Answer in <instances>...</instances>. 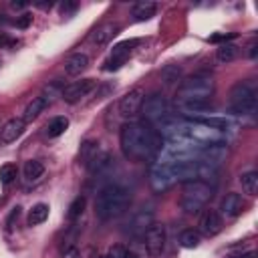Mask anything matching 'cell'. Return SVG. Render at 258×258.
<instances>
[{"mask_svg":"<svg viewBox=\"0 0 258 258\" xmlns=\"http://www.w3.org/2000/svg\"><path fill=\"white\" fill-rule=\"evenodd\" d=\"M119 145L127 159L145 161L161 151V135L149 123L129 121L119 131Z\"/></svg>","mask_w":258,"mask_h":258,"instance_id":"obj_1","label":"cell"},{"mask_svg":"<svg viewBox=\"0 0 258 258\" xmlns=\"http://www.w3.org/2000/svg\"><path fill=\"white\" fill-rule=\"evenodd\" d=\"M131 204V189L119 183H107L99 189L95 200V216L103 222H109L113 218H119L129 210Z\"/></svg>","mask_w":258,"mask_h":258,"instance_id":"obj_2","label":"cell"},{"mask_svg":"<svg viewBox=\"0 0 258 258\" xmlns=\"http://www.w3.org/2000/svg\"><path fill=\"white\" fill-rule=\"evenodd\" d=\"M214 81L206 75H194L185 81L179 83L177 87V101L179 105H189V103H208L210 97L214 95Z\"/></svg>","mask_w":258,"mask_h":258,"instance_id":"obj_3","label":"cell"},{"mask_svg":"<svg viewBox=\"0 0 258 258\" xmlns=\"http://www.w3.org/2000/svg\"><path fill=\"white\" fill-rule=\"evenodd\" d=\"M214 196V187L208 183V181H202V179H189L183 183V189H181V210L185 214H198L200 210L206 208V204L212 200Z\"/></svg>","mask_w":258,"mask_h":258,"instance_id":"obj_4","label":"cell"},{"mask_svg":"<svg viewBox=\"0 0 258 258\" xmlns=\"http://www.w3.org/2000/svg\"><path fill=\"white\" fill-rule=\"evenodd\" d=\"M228 107L236 115H252L256 111V89L252 83H236L230 91Z\"/></svg>","mask_w":258,"mask_h":258,"instance_id":"obj_5","label":"cell"},{"mask_svg":"<svg viewBox=\"0 0 258 258\" xmlns=\"http://www.w3.org/2000/svg\"><path fill=\"white\" fill-rule=\"evenodd\" d=\"M141 113H143V117H145L149 123H153V125H157V123H161L163 119H167V117L173 115L169 101H167L163 95H159V93H151L149 97L143 99Z\"/></svg>","mask_w":258,"mask_h":258,"instance_id":"obj_6","label":"cell"},{"mask_svg":"<svg viewBox=\"0 0 258 258\" xmlns=\"http://www.w3.org/2000/svg\"><path fill=\"white\" fill-rule=\"evenodd\" d=\"M173 181H175V177H173V173H171L169 163L157 159V161L151 165V169H149V185H151V189L157 191V194H161V191L169 189V187L173 185Z\"/></svg>","mask_w":258,"mask_h":258,"instance_id":"obj_7","label":"cell"},{"mask_svg":"<svg viewBox=\"0 0 258 258\" xmlns=\"http://www.w3.org/2000/svg\"><path fill=\"white\" fill-rule=\"evenodd\" d=\"M143 240V246L147 250L149 256H159L163 250H165V240H167V232H165V226L163 224H151L147 228V232L141 236Z\"/></svg>","mask_w":258,"mask_h":258,"instance_id":"obj_8","label":"cell"},{"mask_svg":"<svg viewBox=\"0 0 258 258\" xmlns=\"http://www.w3.org/2000/svg\"><path fill=\"white\" fill-rule=\"evenodd\" d=\"M97 87V81L95 79H81V81H73L71 85L62 87V93H60V99L69 105H75L79 103L83 97H87L93 89Z\"/></svg>","mask_w":258,"mask_h":258,"instance_id":"obj_9","label":"cell"},{"mask_svg":"<svg viewBox=\"0 0 258 258\" xmlns=\"http://www.w3.org/2000/svg\"><path fill=\"white\" fill-rule=\"evenodd\" d=\"M135 44H137V40H121V42H117L111 48V54L107 56V60L103 64V71H117V69H121L127 62L129 54L133 52Z\"/></svg>","mask_w":258,"mask_h":258,"instance_id":"obj_10","label":"cell"},{"mask_svg":"<svg viewBox=\"0 0 258 258\" xmlns=\"http://www.w3.org/2000/svg\"><path fill=\"white\" fill-rule=\"evenodd\" d=\"M143 99H145V91H143L141 87L131 89V91L125 93V95L121 97V101H119V115L125 117V119L135 117V115L141 111Z\"/></svg>","mask_w":258,"mask_h":258,"instance_id":"obj_11","label":"cell"},{"mask_svg":"<svg viewBox=\"0 0 258 258\" xmlns=\"http://www.w3.org/2000/svg\"><path fill=\"white\" fill-rule=\"evenodd\" d=\"M198 232L200 234H204V236H208V238H212V236H218L220 232H222V228H224V220H222V216L218 214V210H204V214L200 216V222H198Z\"/></svg>","mask_w":258,"mask_h":258,"instance_id":"obj_12","label":"cell"},{"mask_svg":"<svg viewBox=\"0 0 258 258\" xmlns=\"http://www.w3.org/2000/svg\"><path fill=\"white\" fill-rule=\"evenodd\" d=\"M153 218H155V212H153L151 208L139 210V212L131 218V222H129V234H131L133 238H141V236L147 232V228L153 224Z\"/></svg>","mask_w":258,"mask_h":258,"instance_id":"obj_13","label":"cell"},{"mask_svg":"<svg viewBox=\"0 0 258 258\" xmlns=\"http://www.w3.org/2000/svg\"><path fill=\"white\" fill-rule=\"evenodd\" d=\"M119 32V24L117 22H103L97 28H93V32L89 34V42L93 46H105L113 40V36Z\"/></svg>","mask_w":258,"mask_h":258,"instance_id":"obj_14","label":"cell"},{"mask_svg":"<svg viewBox=\"0 0 258 258\" xmlns=\"http://www.w3.org/2000/svg\"><path fill=\"white\" fill-rule=\"evenodd\" d=\"M242 208H244V202H242V196L236 194V191H230L222 198L220 202V216L222 218H238L242 214Z\"/></svg>","mask_w":258,"mask_h":258,"instance_id":"obj_15","label":"cell"},{"mask_svg":"<svg viewBox=\"0 0 258 258\" xmlns=\"http://www.w3.org/2000/svg\"><path fill=\"white\" fill-rule=\"evenodd\" d=\"M24 121L22 119H8L2 127H0V141L2 143H12V141H16L22 133H24Z\"/></svg>","mask_w":258,"mask_h":258,"instance_id":"obj_16","label":"cell"},{"mask_svg":"<svg viewBox=\"0 0 258 258\" xmlns=\"http://www.w3.org/2000/svg\"><path fill=\"white\" fill-rule=\"evenodd\" d=\"M87 67H89V56L85 52H73L64 60V73L69 77H79Z\"/></svg>","mask_w":258,"mask_h":258,"instance_id":"obj_17","label":"cell"},{"mask_svg":"<svg viewBox=\"0 0 258 258\" xmlns=\"http://www.w3.org/2000/svg\"><path fill=\"white\" fill-rule=\"evenodd\" d=\"M155 12H157V4H155V2H149V0H145V2H137V4L133 6V10H131V16H133V20H137V22H143V20H149V18H153V16H155Z\"/></svg>","mask_w":258,"mask_h":258,"instance_id":"obj_18","label":"cell"},{"mask_svg":"<svg viewBox=\"0 0 258 258\" xmlns=\"http://www.w3.org/2000/svg\"><path fill=\"white\" fill-rule=\"evenodd\" d=\"M46 107H48V105H46V101H44L42 97H34V99L24 107V113H22L20 119H22L24 123H30V121H34Z\"/></svg>","mask_w":258,"mask_h":258,"instance_id":"obj_19","label":"cell"},{"mask_svg":"<svg viewBox=\"0 0 258 258\" xmlns=\"http://www.w3.org/2000/svg\"><path fill=\"white\" fill-rule=\"evenodd\" d=\"M48 212H50V208H48V204H34L32 208H30V212H28V218H26V224L32 228V226H40L46 218H48Z\"/></svg>","mask_w":258,"mask_h":258,"instance_id":"obj_20","label":"cell"},{"mask_svg":"<svg viewBox=\"0 0 258 258\" xmlns=\"http://www.w3.org/2000/svg\"><path fill=\"white\" fill-rule=\"evenodd\" d=\"M22 173H24V179L26 181H38L44 175V165L38 159H28V161H24Z\"/></svg>","mask_w":258,"mask_h":258,"instance_id":"obj_21","label":"cell"},{"mask_svg":"<svg viewBox=\"0 0 258 258\" xmlns=\"http://www.w3.org/2000/svg\"><path fill=\"white\" fill-rule=\"evenodd\" d=\"M240 56V46L232 44V42H224L216 48V58L218 62H232Z\"/></svg>","mask_w":258,"mask_h":258,"instance_id":"obj_22","label":"cell"},{"mask_svg":"<svg viewBox=\"0 0 258 258\" xmlns=\"http://www.w3.org/2000/svg\"><path fill=\"white\" fill-rule=\"evenodd\" d=\"M109 165H111V155L101 149V151L97 153V157L87 165V169H89V173H93V175H101Z\"/></svg>","mask_w":258,"mask_h":258,"instance_id":"obj_23","label":"cell"},{"mask_svg":"<svg viewBox=\"0 0 258 258\" xmlns=\"http://www.w3.org/2000/svg\"><path fill=\"white\" fill-rule=\"evenodd\" d=\"M240 185H242V191L248 194V196H256L258 194V171H246L240 175Z\"/></svg>","mask_w":258,"mask_h":258,"instance_id":"obj_24","label":"cell"},{"mask_svg":"<svg viewBox=\"0 0 258 258\" xmlns=\"http://www.w3.org/2000/svg\"><path fill=\"white\" fill-rule=\"evenodd\" d=\"M181 79V67L179 64H165L161 69V83L165 87H173Z\"/></svg>","mask_w":258,"mask_h":258,"instance_id":"obj_25","label":"cell"},{"mask_svg":"<svg viewBox=\"0 0 258 258\" xmlns=\"http://www.w3.org/2000/svg\"><path fill=\"white\" fill-rule=\"evenodd\" d=\"M67 129H69V119L62 117V115L52 117V119L46 123V135H48V137H58V135H62Z\"/></svg>","mask_w":258,"mask_h":258,"instance_id":"obj_26","label":"cell"},{"mask_svg":"<svg viewBox=\"0 0 258 258\" xmlns=\"http://www.w3.org/2000/svg\"><path fill=\"white\" fill-rule=\"evenodd\" d=\"M101 151V147H99V141H93V139H87L83 145H81V151H79V155H81V161L85 163V165H89L95 157H97V153Z\"/></svg>","mask_w":258,"mask_h":258,"instance_id":"obj_27","label":"cell"},{"mask_svg":"<svg viewBox=\"0 0 258 258\" xmlns=\"http://www.w3.org/2000/svg\"><path fill=\"white\" fill-rule=\"evenodd\" d=\"M200 242H202V236H200V232L194 230V228H187V230H183V232L179 234V246H181V248L191 250V248H198Z\"/></svg>","mask_w":258,"mask_h":258,"instance_id":"obj_28","label":"cell"},{"mask_svg":"<svg viewBox=\"0 0 258 258\" xmlns=\"http://www.w3.org/2000/svg\"><path fill=\"white\" fill-rule=\"evenodd\" d=\"M85 206H87V198H85V196H77V198L71 202V206H69L67 218H69L71 222H75V220L81 218V214L85 212Z\"/></svg>","mask_w":258,"mask_h":258,"instance_id":"obj_29","label":"cell"},{"mask_svg":"<svg viewBox=\"0 0 258 258\" xmlns=\"http://www.w3.org/2000/svg\"><path fill=\"white\" fill-rule=\"evenodd\" d=\"M16 173H18V169H16V165L14 163H2L0 165V183L2 185H10L14 179H16Z\"/></svg>","mask_w":258,"mask_h":258,"instance_id":"obj_30","label":"cell"},{"mask_svg":"<svg viewBox=\"0 0 258 258\" xmlns=\"http://www.w3.org/2000/svg\"><path fill=\"white\" fill-rule=\"evenodd\" d=\"M60 93H62V87H60V83H56V81H54V83H50V85L42 91V95H40V97L46 101V105H50L56 97H60Z\"/></svg>","mask_w":258,"mask_h":258,"instance_id":"obj_31","label":"cell"},{"mask_svg":"<svg viewBox=\"0 0 258 258\" xmlns=\"http://www.w3.org/2000/svg\"><path fill=\"white\" fill-rule=\"evenodd\" d=\"M105 258H131V256H129L127 246H123V244H115V246L109 248V252H107Z\"/></svg>","mask_w":258,"mask_h":258,"instance_id":"obj_32","label":"cell"},{"mask_svg":"<svg viewBox=\"0 0 258 258\" xmlns=\"http://www.w3.org/2000/svg\"><path fill=\"white\" fill-rule=\"evenodd\" d=\"M16 28H28L30 24H32V14H28V12H24L22 16H18L16 18Z\"/></svg>","mask_w":258,"mask_h":258,"instance_id":"obj_33","label":"cell"},{"mask_svg":"<svg viewBox=\"0 0 258 258\" xmlns=\"http://www.w3.org/2000/svg\"><path fill=\"white\" fill-rule=\"evenodd\" d=\"M20 210H22L20 206H16V208H12V212H10V216H8V220H6V226H8V228H12V224H14L16 220H18V216H20Z\"/></svg>","mask_w":258,"mask_h":258,"instance_id":"obj_34","label":"cell"},{"mask_svg":"<svg viewBox=\"0 0 258 258\" xmlns=\"http://www.w3.org/2000/svg\"><path fill=\"white\" fill-rule=\"evenodd\" d=\"M75 10H77V4H75V2H62V4H60V12H62L64 16H69V14L75 12Z\"/></svg>","mask_w":258,"mask_h":258,"instance_id":"obj_35","label":"cell"},{"mask_svg":"<svg viewBox=\"0 0 258 258\" xmlns=\"http://www.w3.org/2000/svg\"><path fill=\"white\" fill-rule=\"evenodd\" d=\"M236 258H256V252H246V254H240Z\"/></svg>","mask_w":258,"mask_h":258,"instance_id":"obj_36","label":"cell"},{"mask_svg":"<svg viewBox=\"0 0 258 258\" xmlns=\"http://www.w3.org/2000/svg\"><path fill=\"white\" fill-rule=\"evenodd\" d=\"M250 56H252V58H256V42H252V44H250Z\"/></svg>","mask_w":258,"mask_h":258,"instance_id":"obj_37","label":"cell"},{"mask_svg":"<svg viewBox=\"0 0 258 258\" xmlns=\"http://www.w3.org/2000/svg\"><path fill=\"white\" fill-rule=\"evenodd\" d=\"M10 6H12V8H24L26 4H24V2H12Z\"/></svg>","mask_w":258,"mask_h":258,"instance_id":"obj_38","label":"cell"},{"mask_svg":"<svg viewBox=\"0 0 258 258\" xmlns=\"http://www.w3.org/2000/svg\"><path fill=\"white\" fill-rule=\"evenodd\" d=\"M2 42H4V36H0V44H2Z\"/></svg>","mask_w":258,"mask_h":258,"instance_id":"obj_39","label":"cell"}]
</instances>
